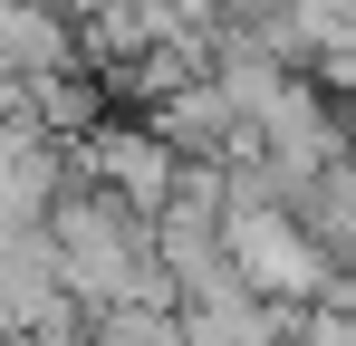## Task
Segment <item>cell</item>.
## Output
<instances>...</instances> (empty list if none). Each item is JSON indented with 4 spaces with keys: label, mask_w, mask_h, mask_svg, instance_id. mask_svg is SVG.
<instances>
[{
    "label": "cell",
    "mask_w": 356,
    "mask_h": 346,
    "mask_svg": "<svg viewBox=\"0 0 356 346\" xmlns=\"http://www.w3.org/2000/svg\"><path fill=\"white\" fill-rule=\"evenodd\" d=\"M145 125L174 145V154H232V135H241V106H232V87L202 67V77H183L174 97H154L145 106Z\"/></svg>",
    "instance_id": "obj_2"
},
{
    "label": "cell",
    "mask_w": 356,
    "mask_h": 346,
    "mask_svg": "<svg viewBox=\"0 0 356 346\" xmlns=\"http://www.w3.org/2000/svg\"><path fill=\"white\" fill-rule=\"evenodd\" d=\"M0 67H19V77L87 67L77 58V10L67 0H0Z\"/></svg>",
    "instance_id": "obj_3"
},
{
    "label": "cell",
    "mask_w": 356,
    "mask_h": 346,
    "mask_svg": "<svg viewBox=\"0 0 356 346\" xmlns=\"http://www.w3.org/2000/svg\"><path fill=\"white\" fill-rule=\"evenodd\" d=\"M87 346H193V327L164 298H106V308H87Z\"/></svg>",
    "instance_id": "obj_4"
},
{
    "label": "cell",
    "mask_w": 356,
    "mask_h": 346,
    "mask_svg": "<svg viewBox=\"0 0 356 346\" xmlns=\"http://www.w3.org/2000/svg\"><path fill=\"white\" fill-rule=\"evenodd\" d=\"M222 250H232V270L260 298H318V288L337 279V260L318 250V231L298 222L289 202H260V212H222Z\"/></svg>",
    "instance_id": "obj_1"
}]
</instances>
